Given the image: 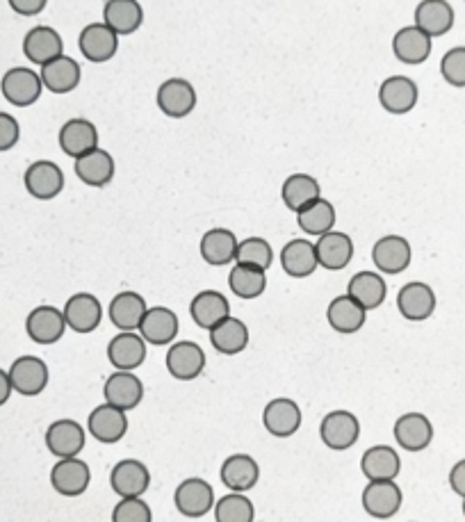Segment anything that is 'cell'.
Segmentation results:
<instances>
[{"label": "cell", "mask_w": 465, "mask_h": 522, "mask_svg": "<svg viewBox=\"0 0 465 522\" xmlns=\"http://www.w3.org/2000/svg\"><path fill=\"white\" fill-rule=\"evenodd\" d=\"M158 108L171 119H183L197 108V89L185 78H169L158 87Z\"/></svg>", "instance_id": "obj_5"}, {"label": "cell", "mask_w": 465, "mask_h": 522, "mask_svg": "<svg viewBox=\"0 0 465 522\" xmlns=\"http://www.w3.org/2000/svg\"><path fill=\"white\" fill-rule=\"evenodd\" d=\"M281 267L292 279H308L320 267L317 263L315 244L306 238H295L285 244L281 251Z\"/></svg>", "instance_id": "obj_31"}, {"label": "cell", "mask_w": 465, "mask_h": 522, "mask_svg": "<svg viewBox=\"0 0 465 522\" xmlns=\"http://www.w3.org/2000/svg\"><path fill=\"white\" fill-rule=\"evenodd\" d=\"M402 488L395 481H367L361 502L367 516L377 520H388L402 509Z\"/></svg>", "instance_id": "obj_6"}, {"label": "cell", "mask_w": 465, "mask_h": 522, "mask_svg": "<svg viewBox=\"0 0 465 522\" xmlns=\"http://www.w3.org/2000/svg\"><path fill=\"white\" fill-rule=\"evenodd\" d=\"M393 53L404 64H422L431 55V37L418 26H406L393 37Z\"/></svg>", "instance_id": "obj_39"}, {"label": "cell", "mask_w": 465, "mask_h": 522, "mask_svg": "<svg viewBox=\"0 0 465 522\" xmlns=\"http://www.w3.org/2000/svg\"><path fill=\"white\" fill-rule=\"evenodd\" d=\"M399 470L402 459L390 445H374L361 456V472L367 481H395Z\"/></svg>", "instance_id": "obj_27"}, {"label": "cell", "mask_w": 465, "mask_h": 522, "mask_svg": "<svg viewBox=\"0 0 465 522\" xmlns=\"http://www.w3.org/2000/svg\"><path fill=\"white\" fill-rule=\"evenodd\" d=\"M201 258L212 267H224L235 263L238 254V238L228 228H210L199 244Z\"/></svg>", "instance_id": "obj_33"}, {"label": "cell", "mask_w": 465, "mask_h": 522, "mask_svg": "<svg viewBox=\"0 0 465 522\" xmlns=\"http://www.w3.org/2000/svg\"><path fill=\"white\" fill-rule=\"evenodd\" d=\"M110 486L119 497H142L151 486V472L137 459H124L110 472Z\"/></svg>", "instance_id": "obj_21"}, {"label": "cell", "mask_w": 465, "mask_h": 522, "mask_svg": "<svg viewBox=\"0 0 465 522\" xmlns=\"http://www.w3.org/2000/svg\"><path fill=\"white\" fill-rule=\"evenodd\" d=\"M146 311H149V306H146V299L140 292L126 290L112 297L108 306V317L119 331H137Z\"/></svg>", "instance_id": "obj_28"}, {"label": "cell", "mask_w": 465, "mask_h": 522, "mask_svg": "<svg viewBox=\"0 0 465 522\" xmlns=\"http://www.w3.org/2000/svg\"><path fill=\"white\" fill-rule=\"evenodd\" d=\"M450 486L456 495L465 497V459L456 463L450 472Z\"/></svg>", "instance_id": "obj_50"}, {"label": "cell", "mask_w": 465, "mask_h": 522, "mask_svg": "<svg viewBox=\"0 0 465 522\" xmlns=\"http://www.w3.org/2000/svg\"><path fill=\"white\" fill-rule=\"evenodd\" d=\"M320 438L333 452L352 450L358 443V438H361V422H358L352 411H331L320 422Z\"/></svg>", "instance_id": "obj_1"}, {"label": "cell", "mask_w": 465, "mask_h": 522, "mask_svg": "<svg viewBox=\"0 0 465 522\" xmlns=\"http://www.w3.org/2000/svg\"><path fill=\"white\" fill-rule=\"evenodd\" d=\"M263 424L274 438H290L301 429V409L295 399L276 397L265 406Z\"/></svg>", "instance_id": "obj_16"}, {"label": "cell", "mask_w": 465, "mask_h": 522, "mask_svg": "<svg viewBox=\"0 0 465 522\" xmlns=\"http://www.w3.org/2000/svg\"><path fill=\"white\" fill-rule=\"evenodd\" d=\"M87 431L76 420H57L46 429V447L57 459H71L85 450Z\"/></svg>", "instance_id": "obj_11"}, {"label": "cell", "mask_w": 465, "mask_h": 522, "mask_svg": "<svg viewBox=\"0 0 465 522\" xmlns=\"http://www.w3.org/2000/svg\"><path fill=\"white\" fill-rule=\"evenodd\" d=\"M108 361L114 370L135 372L146 361V340L137 331H119L108 345Z\"/></svg>", "instance_id": "obj_20"}, {"label": "cell", "mask_w": 465, "mask_h": 522, "mask_svg": "<svg viewBox=\"0 0 465 522\" xmlns=\"http://www.w3.org/2000/svg\"><path fill=\"white\" fill-rule=\"evenodd\" d=\"M256 509L244 493H228L215 502L217 522H254Z\"/></svg>", "instance_id": "obj_44"}, {"label": "cell", "mask_w": 465, "mask_h": 522, "mask_svg": "<svg viewBox=\"0 0 465 522\" xmlns=\"http://www.w3.org/2000/svg\"><path fill=\"white\" fill-rule=\"evenodd\" d=\"M365 317H367L365 308L361 304H356L349 295L336 297L329 304V308H326V322L331 324L333 331L342 333V336H352V333L361 331L365 324Z\"/></svg>", "instance_id": "obj_35"}, {"label": "cell", "mask_w": 465, "mask_h": 522, "mask_svg": "<svg viewBox=\"0 0 465 522\" xmlns=\"http://www.w3.org/2000/svg\"><path fill=\"white\" fill-rule=\"evenodd\" d=\"M320 197H322L320 183H317V178L308 174H292L285 178V183L281 187V199L285 203V208L292 212L304 210Z\"/></svg>", "instance_id": "obj_41"}, {"label": "cell", "mask_w": 465, "mask_h": 522, "mask_svg": "<svg viewBox=\"0 0 465 522\" xmlns=\"http://www.w3.org/2000/svg\"><path fill=\"white\" fill-rule=\"evenodd\" d=\"M7 374H10L14 393L23 397L42 395L48 386V365L37 356L16 358Z\"/></svg>", "instance_id": "obj_8"}, {"label": "cell", "mask_w": 465, "mask_h": 522, "mask_svg": "<svg viewBox=\"0 0 465 522\" xmlns=\"http://www.w3.org/2000/svg\"><path fill=\"white\" fill-rule=\"evenodd\" d=\"M39 78H42V83H44L48 92L69 94L80 85V78H83V69H80V64L73 60V57L60 55V57H55L53 62L44 64L42 73H39Z\"/></svg>", "instance_id": "obj_30"}, {"label": "cell", "mask_w": 465, "mask_h": 522, "mask_svg": "<svg viewBox=\"0 0 465 522\" xmlns=\"http://www.w3.org/2000/svg\"><path fill=\"white\" fill-rule=\"evenodd\" d=\"M395 440L406 452H422L427 450L434 440V424L424 413H404L395 422Z\"/></svg>", "instance_id": "obj_18"}, {"label": "cell", "mask_w": 465, "mask_h": 522, "mask_svg": "<svg viewBox=\"0 0 465 522\" xmlns=\"http://www.w3.org/2000/svg\"><path fill=\"white\" fill-rule=\"evenodd\" d=\"M21 137L19 121H16L12 114L0 112V151H10L12 146H16Z\"/></svg>", "instance_id": "obj_48"}, {"label": "cell", "mask_w": 465, "mask_h": 522, "mask_svg": "<svg viewBox=\"0 0 465 522\" xmlns=\"http://www.w3.org/2000/svg\"><path fill=\"white\" fill-rule=\"evenodd\" d=\"M315 251L320 267L329 269V272H340V269H345L349 263H352L354 242L347 233L329 231L317 238Z\"/></svg>", "instance_id": "obj_23"}, {"label": "cell", "mask_w": 465, "mask_h": 522, "mask_svg": "<svg viewBox=\"0 0 465 522\" xmlns=\"http://www.w3.org/2000/svg\"><path fill=\"white\" fill-rule=\"evenodd\" d=\"M112 522H153V513L142 497H121L112 511Z\"/></svg>", "instance_id": "obj_46"}, {"label": "cell", "mask_w": 465, "mask_h": 522, "mask_svg": "<svg viewBox=\"0 0 465 522\" xmlns=\"http://www.w3.org/2000/svg\"><path fill=\"white\" fill-rule=\"evenodd\" d=\"M12 10L21 16H37L44 12L48 0H7Z\"/></svg>", "instance_id": "obj_49"}, {"label": "cell", "mask_w": 465, "mask_h": 522, "mask_svg": "<svg viewBox=\"0 0 465 522\" xmlns=\"http://www.w3.org/2000/svg\"><path fill=\"white\" fill-rule=\"evenodd\" d=\"M190 315L199 329H215L219 322L231 317V304L228 299L217 290H203L190 304Z\"/></svg>", "instance_id": "obj_32"}, {"label": "cell", "mask_w": 465, "mask_h": 522, "mask_svg": "<svg viewBox=\"0 0 465 522\" xmlns=\"http://www.w3.org/2000/svg\"><path fill=\"white\" fill-rule=\"evenodd\" d=\"M78 46L80 53H83L89 62L103 64L117 55L119 35L112 28L105 26V23H89V26L80 32Z\"/></svg>", "instance_id": "obj_19"}, {"label": "cell", "mask_w": 465, "mask_h": 522, "mask_svg": "<svg viewBox=\"0 0 465 522\" xmlns=\"http://www.w3.org/2000/svg\"><path fill=\"white\" fill-rule=\"evenodd\" d=\"M415 26L429 37H443L454 26V10L447 0H422L415 7Z\"/></svg>", "instance_id": "obj_37"}, {"label": "cell", "mask_w": 465, "mask_h": 522, "mask_svg": "<svg viewBox=\"0 0 465 522\" xmlns=\"http://www.w3.org/2000/svg\"><path fill=\"white\" fill-rule=\"evenodd\" d=\"M463 516H465V502H463Z\"/></svg>", "instance_id": "obj_52"}, {"label": "cell", "mask_w": 465, "mask_h": 522, "mask_svg": "<svg viewBox=\"0 0 465 522\" xmlns=\"http://www.w3.org/2000/svg\"><path fill=\"white\" fill-rule=\"evenodd\" d=\"M272 260H274V251H272V244L263 238H247L238 242V254H235V263L240 265H251V267H258V269H267L272 267Z\"/></svg>", "instance_id": "obj_45"}, {"label": "cell", "mask_w": 465, "mask_h": 522, "mask_svg": "<svg viewBox=\"0 0 465 522\" xmlns=\"http://www.w3.org/2000/svg\"><path fill=\"white\" fill-rule=\"evenodd\" d=\"M210 345L215 347V352L224 356H238L249 347V329L247 324L238 317H226L224 322H219L215 329H210Z\"/></svg>", "instance_id": "obj_36"}, {"label": "cell", "mask_w": 465, "mask_h": 522, "mask_svg": "<svg viewBox=\"0 0 465 522\" xmlns=\"http://www.w3.org/2000/svg\"><path fill=\"white\" fill-rule=\"evenodd\" d=\"M23 183H26L30 197L51 201L64 190V171L51 160H37L26 169Z\"/></svg>", "instance_id": "obj_13"}, {"label": "cell", "mask_w": 465, "mask_h": 522, "mask_svg": "<svg viewBox=\"0 0 465 522\" xmlns=\"http://www.w3.org/2000/svg\"><path fill=\"white\" fill-rule=\"evenodd\" d=\"M60 146L69 158H83L85 153L99 149V130L89 119H69L60 130Z\"/></svg>", "instance_id": "obj_24"}, {"label": "cell", "mask_w": 465, "mask_h": 522, "mask_svg": "<svg viewBox=\"0 0 465 522\" xmlns=\"http://www.w3.org/2000/svg\"><path fill=\"white\" fill-rule=\"evenodd\" d=\"M174 504L185 518H203L215 509V491L206 479L187 477L176 488Z\"/></svg>", "instance_id": "obj_2"}, {"label": "cell", "mask_w": 465, "mask_h": 522, "mask_svg": "<svg viewBox=\"0 0 465 522\" xmlns=\"http://www.w3.org/2000/svg\"><path fill=\"white\" fill-rule=\"evenodd\" d=\"M23 55H26L32 64H39V67L53 62L55 57L64 55V42L60 32L48 26L32 28L26 39H23Z\"/></svg>", "instance_id": "obj_29"}, {"label": "cell", "mask_w": 465, "mask_h": 522, "mask_svg": "<svg viewBox=\"0 0 465 522\" xmlns=\"http://www.w3.org/2000/svg\"><path fill=\"white\" fill-rule=\"evenodd\" d=\"M76 176L89 187H105L114 178V160L105 149H94L76 160Z\"/></svg>", "instance_id": "obj_40"}, {"label": "cell", "mask_w": 465, "mask_h": 522, "mask_svg": "<svg viewBox=\"0 0 465 522\" xmlns=\"http://www.w3.org/2000/svg\"><path fill=\"white\" fill-rule=\"evenodd\" d=\"M397 311L402 313L404 320L409 322H424L429 320L436 311V295L427 283L413 281L406 283L397 292Z\"/></svg>", "instance_id": "obj_17"}, {"label": "cell", "mask_w": 465, "mask_h": 522, "mask_svg": "<svg viewBox=\"0 0 465 522\" xmlns=\"http://www.w3.org/2000/svg\"><path fill=\"white\" fill-rule=\"evenodd\" d=\"M336 208H333L331 201H326L320 197L317 201L310 203L304 210L297 212V224L301 231L306 235H313V238H320V235L333 231L336 226Z\"/></svg>", "instance_id": "obj_42"}, {"label": "cell", "mask_w": 465, "mask_h": 522, "mask_svg": "<svg viewBox=\"0 0 465 522\" xmlns=\"http://www.w3.org/2000/svg\"><path fill=\"white\" fill-rule=\"evenodd\" d=\"M64 322L76 333H94L103 322V306L92 292H78L64 304Z\"/></svg>", "instance_id": "obj_10"}, {"label": "cell", "mask_w": 465, "mask_h": 522, "mask_svg": "<svg viewBox=\"0 0 465 522\" xmlns=\"http://www.w3.org/2000/svg\"><path fill=\"white\" fill-rule=\"evenodd\" d=\"M103 397L108 404L128 413L142 404L144 383L140 377H135V372L114 370L103 383Z\"/></svg>", "instance_id": "obj_7"}, {"label": "cell", "mask_w": 465, "mask_h": 522, "mask_svg": "<svg viewBox=\"0 0 465 522\" xmlns=\"http://www.w3.org/2000/svg\"><path fill=\"white\" fill-rule=\"evenodd\" d=\"M26 331L30 340L37 342V345H55V342L62 340L64 331H67L64 313L55 306H37L28 315Z\"/></svg>", "instance_id": "obj_22"}, {"label": "cell", "mask_w": 465, "mask_h": 522, "mask_svg": "<svg viewBox=\"0 0 465 522\" xmlns=\"http://www.w3.org/2000/svg\"><path fill=\"white\" fill-rule=\"evenodd\" d=\"M87 431L89 436L99 440V443L114 445L128 434V415L126 411L117 409V406L103 402L89 413Z\"/></svg>", "instance_id": "obj_9"}, {"label": "cell", "mask_w": 465, "mask_h": 522, "mask_svg": "<svg viewBox=\"0 0 465 522\" xmlns=\"http://www.w3.org/2000/svg\"><path fill=\"white\" fill-rule=\"evenodd\" d=\"M228 288L240 299H258L267 290V272L265 269L235 263L228 274Z\"/></svg>", "instance_id": "obj_43"}, {"label": "cell", "mask_w": 465, "mask_h": 522, "mask_svg": "<svg viewBox=\"0 0 465 522\" xmlns=\"http://www.w3.org/2000/svg\"><path fill=\"white\" fill-rule=\"evenodd\" d=\"M413 258L411 244L402 235H386L374 242L372 260L381 274H402L409 269Z\"/></svg>", "instance_id": "obj_14"}, {"label": "cell", "mask_w": 465, "mask_h": 522, "mask_svg": "<svg viewBox=\"0 0 465 522\" xmlns=\"http://www.w3.org/2000/svg\"><path fill=\"white\" fill-rule=\"evenodd\" d=\"M144 21V10L137 0H108L103 7V23L119 37L133 35Z\"/></svg>", "instance_id": "obj_34"}, {"label": "cell", "mask_w": 465, "mask_h": 522, "mask_svg": "<svg viewBox=\"0 0 465 522\" xmlns=\"http://www.w3.org/2000/svg\"><path fill=\"white\" fill-rule=\"evenodd\" d=\"M178 329H181V324H178V315L171 308L153 306L144 313L137 333L146 340V345L167 347L171 342H176Z\"/></svg>", "instance_id": "obj_12"}, {"label": "cell", "mask_w": 465, "mask_h": 522, "mask_svg": "<svg viewBox=\"0 0 465 522\" xmlns=\"http://www.w3.org/2000/svg\"><path fill=\"white\" fill-rule=\"evenodd\" d=\"M44 83L39 78V73H35L28 67H14L3 76V83H0V92H3L5 101L12 103L14 108H28V105L37 103L39 96H42Z\"/></svg>", "instance_id": "obj_3"}, {"label": "cell", "mask_w": 465, "mask_h": 522, "mask_svg": "<svg viewBox=\"0 0 465 522\" xmlns=\"http://www.w3.org/2000/svg\"><path fill=\"white\" fill-rule=\"evenodd\" d=\"M14 388H12V381H10V374L5 370H0V406L7 404V399L12 397Z\"/></svg>", "instance_id": "obj_51"}, {"label": "cell", "mask_w": 465, "mask_h": 522, "mask_svg": "<svg viewBox=\"0 0 465 522\" xmlns=\"http://www.w3.org/2000/svg\"><path fill=\"white\" fill-rule=\"evenodd\" d=\"M92 481V470L78 456L60 459L51 470V486L64 497L83 495Z\"/></svg>", "instance_id": "obj_15"}, {"label": "cell", "mask_w": 465, "mask_h": 522, "mask_svg": "<svg viewBox=\"0 0 465 522\" xmlns=\"http://www.w3.org/2000/svg\"><path fill=\"white\" fill-rule=\"evenodd\" d=\"M167 372L176 381H194L201 377V372L206 370V354L203 349L192 340H178L171 342L167 352Z\"/></svg>", "instance_id": "obj_4"}, {"label": "cell", "mask_w": 465, "mask_h": 522, "mask_svg": "<svg viewBox=\"0 0 465 522\" xmlns=\"http://www.w3.org/2000/svg\"><path fill=\"white\" fill-rule=\"evenodd\" d=\"M347 295L356 304H361L365 311H374V308H379L386 301L388 285L379 272H358L349 279Z\"/></svg>", "instance_id": "obj_38"}, {"label": "cell", "mask_w": 465, "mask_h": 522, "mask_svg": "<svg viewBox=\"0 0 465 522\" xmlns=\"http://www.w3.org/2000/svg\"><path fill=\"white\" fill-rule=\"evenodd\" d=\"M381 108L390 114H406L418 103V85L406 76H390L379 87Z\"/></svg>", "instance_id": "obj_26"}, {"label": "cell", "mask_w": 465, "mask_h": 522, "mask_svg": "<svg viewBox=\"0 0 465 522\" xmlns=\"http://www.w3.org/2000/svg\"><path fill=\"white\" fill-rule=\"evenodd\" d=\"M219 477H222V484L231 493H247L258 484L260 479L258 461L249 454L228 456V459L222 463Z\"/></svg>", "instance_id": "obj_25"}, {"label": "cell", "mask_w": 465, "mask_h": 522, "mask_svg": "<svg viewBox=\"0 0 465 522\" xmlns=\"http://www.w3.org/2000/svg\"><path fill=\"white\" fill-rule=\"evenodd\" d=\"M440 73L454 87H465V46H456L443 55Z\"/></svg>", "instance_id": "obj_47"}]
</instances>
